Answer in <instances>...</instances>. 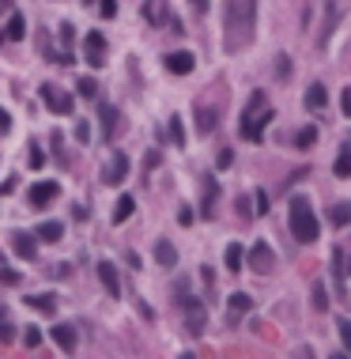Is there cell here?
I'll return each mask as SVG.
<instances>
[{"instance_id": "1", "label": "cell", "mask_w": 351, "mask_h": 359, "mask_svg": "<svg viewBox=\"0 0 351 359\" xmlns=\"http://www.w3.org/2000/svg\"><path fill=\"white\" fill-rule=\"evenodd\" d=\"M272 117H276V110L269 106L264 91H253V95H249V106L242 110V140L261 144L264 140V129L272 125Z\"/></svg>"}, {"instance_id": "2", "label": "cell", "mask_w": 351, "mask_h": 359, "mask_svg": "<svg viewBox=\"0 0 351 359\" xmlns=\"http://www.w3.org/2000/svg\"><path fill=\"white\" fill-rule=\"evenodd\" d=\"M257 0H227V50H238L253 34Z\"/></svg>"}, {"instance_id": "3", "label": "cell", "mask_w": 351, "mask_h": 359, "mask_svg": "<svg viewBox=\"0 0 351 359\" xmlns=\"http://www.w3.org/2000/svg\"><path fill=\"white\" fill-rule=\"evenodd\" d=\"M287 224H291L294 242H302V246H313V242H318L321 227H318V216H313V208H310V197L294 193V197H291V216H287Z\"/></svg>"}, {"instance_id": "4", "label": "cell", "mask_w": 351, "mask_h": 359, "mask_svg": "<svg viewBox=\"0 0 351 359\" xmlns=\"http://www.w3.org/2000/svg\"><path fill=\"white\" fill-rule=\"evenodd\" d=\"M42 103H45V110H50V114H57V117H68L72 110V95L68 91H61L57 84H42Z\"/></svg>"}, {"instance_id": "5", "label": "cell", "mask_w": 351, "mask_h": 359, "mask_svg": "<svg viewBox=\"0 0 351 359\" xmlns=\"http://www.w3.org/2000/svg\"><path fill=\"white\" fill-rule=\"evenodd\" d=\"M178 302L186 307V325H189V333L200 337V333H204V318H208V314H204V302L193 299L189 291H178Z\"/></svg>"}, {"instance_id": "6", "label": "cell", "mask_w": 351, "mask_h": 359, "mask_svg": "<svg viewBox=\"0 0 351 359\" xmlns=\"http://www.w3.org/2000/svg\"><path fill=\"white\" fill-rule=\"evenodd\" d=\"M83 57H87L91 68H103V64H106V38L98 31L83 38Z\"/></svg>"}, {"instance_id": "7", "label": "cell", "mask_w": 351, "mask_h": 359, "mask_svg": "<svg viewBox=\"0 0 351 359\" xmlns=\"http://www.w3.org/2000/svg\"><path fill=\"white\" fill-rule=\"evenodd\" d=\"M272 257H276V254H272V246H269V242H257L253 250H249V269L261 272V276H264V272H272Z\"/></svg>"}, {"instance_id": "8", "label": "cell", "mask_w": 351, "mask_h": 359, "mask_svg": "<svg viewBox=\"0 0 351 359\" xmlns=\"http://www.w3.org/2000/svg\"><path fill=\"white\" fill-rule=\"evenodd\" d=\"M61 193L57 182H38L31 193H27V200H31V208H45V205H53V197Z\"/></svg>"}, {"instance_id": "9", "label": "cell", "mask_w": 351, "mask_h": 359, "mask_svg": "<svg viewBox=\"0 0 351 359\" xmlns=\"http://www.w3.org/2000/svg\"><path fill=\"white\" fill-rule=\"evenodd\" d=\"M12 250L23 257V261H31V257H38V235H27V231H15L12 235Z\"/></svg>"}, {"instance_id": "10", "label": "cell", "mask_w": 351, "mask_h": 359, "mask_svg": "<svg viewBox=\"0 0 351 359\" xmlns=\"http://www.w3.org/2000/svg\"><path fill=\"white\" fill-rule=\"evenodd\" d=\"M166 68L174 72V76H189L193 68H197V57L186 50H178V53H166Z\"/></svg>"}, {"instance_id": "11", "label": "cell", "mask_w": 351, "mask_h": 359, "mask_svg": "<svg viewBox=\"0 0 351 359\" xmlns=\"http://www.w3.org/2000/svg\"><path fill=\"white\" fill-rule=\"evenodd\" d=\"M125 178H128V159H125V155H114L110 167L103 170V182H106V186H121Z\"/></svg>"}, {"instance_id": "12", "label": "cell", "mask_w": 351, "mask_h": 359, "mask_svg": "<svg viewBox=\"0 0 351 359\" xmlns=\"http://www.w3.org/2000/svg\"><path fill=\"white\" fill-rule=\"evenodd\" d=\"M53 344L61 348V352H76V325H53Z\"/></svg>"}, {"instance_id": "13", "label": "cell", "mask_w": 351, "mask_h": 359, "mask_svg": "<svg viewBox=\"0 0 351 359\" xmlns=\"http://www.w3.org/2000/svg\"><path fill=\"white\" fill-rule=\"evenodd\" d=\"M98 117H103V136H106V140H114V136H117V122H121V117H117V106L103 103V106H98Z\"/></svg>"}, {"instance_id": "14", "label": "cell", "mask_w": 351, "mask_h": 359, "mask_svg": "<svg viewBox=\"0 0 351 359\" xmlns=\"http://www.w3.org/2000/svg\"><path fill=\"white\" fill-rule=\"evenodd\" d=\"M98 276H103V284H106V291H110V295H121V276H117V269H114V265H110V261H98Z\"/></svg>"}, {"instance_id": "15", "label": "cell", "mask_w": 351, "mask_h": 359, "mask_svg": "<svg viewBox=\"0 0 351 359\" xmlns=\"http://www.w3.org/2000/svg\"><path fill=\"white\" fill-rule=\"evenodd\" d=\"M249 307H253V299H249L246 291H234V295L227 299V310H230V318H242V314H249Z\"/></svg>"}, {"instance_id": "16", "label": "cell", "mask_w": 351, "mask_h": 359, "mask_svg": "<svg viewBox=\"0 0 351 359\" xmlns=\"http://www.w3.org/2000/svg\"><path fill=\"white\" fill-rule=\"evenodd\" d=\"M155 261H159L163 269H174V265H178V250H174V246L163 238V242L155 246Z\"/></svg>"}, {"instance_id": "17", "label": "cell", "mask_w": 351, "mask_h": 359, "mask_svg": "<svg viewBox=\"0 0 351 359\" xmlns=\"http://www.w3.org/2000/svg\"><path fill=\"white\" fill-rule=\"evenodd\" d=\"M197 122H200V133H211L219 125V110L216 106H197Z\"/></svg>"}, {"instance_id": "18", "label": "cell", "mask_w": 351, "mask_h": 359, "mask_svg": "<svg viewBox=\"0 0 351 359\" xmlns=\"http://www.w3.org/2000/svg\"><path fill=\"white\" fill-rule=\"evenodd\" d=\"M329 224L332 227H348L351 224V205H348V200H340V205L329 208Z\"/></svg>"}, {"instance_id": "19", "label": "cell", "mask_w": 351, "mask_h": 359, "mask_svg": "<svg viewBox=\"0 0 351 359\" xmlns=\"http://www.w3.org/2000/svg\"><path fill=\"white\" fill-rule=\"evenodd\" d=\"M306 106H310V110H325V106H329V91L321 87V84H313V87L306 91Z\"/></svg>"}, {"instance_id": "20", "label": "cell", "mask_w": 351, "mask_h": 359, "mask_svg": "<svg viewBox=\"0 0 351 359\" xmlns=\"http://www.w3.org/2000/svg\"><path fill=\"white\" fill-rule=\"evenodd\" d=\"M61 235H64V227L53 224V219H45V224L38 227V242H61Z\"/></svg>"}, {"instance_id": "21", "label": "cell", "mask_w": 351, "mask_h": 359, "mask_svg": "<svg viewBox=\"0 0 351 359\" xmlns=\"http://www.w3.org/2000/svg\"><path fill=\"white\" fill-rule=\"evenodd\" d=\"M27 307L42 310V314H53V310H57V299L53 295H27Z\"/></svg>"}, {"instance_id": "22", "label": "cell", "mask_w": 351, "mask_h": 359, "mask_svg": "<svg viewBox=\"0 0 351 359\" xmlns=\"http://www.w3.org/2000/svg\"><path fill=\"white\" fill-rule=\"evenodd\" d=\"M23 34H27V23H23V15H12V23H8L4 38H8V42H20Z\"/></svg>"}, {"instance_id": "23", "label": "cell", "mask_w": 351, "mask_h": 359, "mask_svg": "<svg viewBox=\"0 0 351 359\" xmlns=\"http://www.w3.org/2000/svg\"><path fill=\"white\" fill-rule=\"evenodd\" d=\"M216 197H219V186H216L211 178H204V208H200L204 216H211V208H216Z\"/></svg>"}, {"instance_id": "24", "label": "cell", "mask_w": 351, "mask_h": 359, "mask_svg": "<svg viewBox=\"0 0 351 359\" xmlns=\"http://www.w3.org/2000/svg\"><path fill=\"white\" fill-rule=\"evenodd\" d=\"M313 140H318V129H313V125H306V129L294 133V144H299V148H313Z\"/></svg>"}, {"instance_id": "25", "label": "cell", "mask_w": 351, "mask_h": 359, "mask_svg": "<svg viewBox=\"0 0 351 359\" xmlns=\"http://www.w3.org/2000/svg\"><path fill=\"white\" fill-rule=\"evenodd\" d=\"M227 269H230V272L242 269V246H238V242H230V246H227Z\"/></svg>"}, {"instance_id": "26", "label": "cell", "mask_w": 351, "mask_h": 359, "mask_svg": "<svg viewBox=\"0 0 351 359\" xmlns=\"http://www.w3.org/2000/svg\"><path fill=\"white\" fill-rule=\"evenodd\" d=\"M332 170H336V178H351V148L340 152V159H336V167H332Z\"/></svg>"}, {"instance_id": "27", "label": "cell", "mask_w": 351, "mask_h": 359, "mask_svg": "<svg viewBox=\"0 0 351 359\" xmlns=\"http://www.w3.org/2000/svg\"><path fill=\"white\" fill-rule=\"evenodd\" d=\"M133 197H121V200H117V208H114V224H121V219H128V216H133Z\"/></svg>"}, {"instance_id": "28", "label": "cell", "mask_w": 351, "mask_h": 359, "mask_svg": "<svg viewBox=\"0 0 351 359\" xmlns=\"http://www.w3.org/2000/svg\"><path fill=\"white\" fill-rule=\"evenodd\" d=\"M76 91H80L83 98H95V95H98V84H95V80H91V76H80V84H76Z\"/></svg>"}, {"instance_id": "29", "label": "cell", "mask_w": 351, "mask_h": 359, "mask_svg": "<svg viewBox=\"0 0 351 359\" xmlns=\"http://www.w3.org/2000/svg\"><path fill=\"white\" fill-rule=\"evenodd\" d=\"M170 140H174V144H186V125H181L178 114L170 117Z\"/></svg>"}, {"instance_id": "30", "label": "cell", "mask_w": 351, "mask_h": 359, "mask_svg": "<svg viewBox=\"0 0 351 359\" xmlns=\"http://www.w3.org/2000/svg\"><path fill=\"white\" fill-rule=\"evenodd\" d=\"M27 163H31V170H42L45 155H42V148H38V144H31V148H27Z\"/></svg>"}, {"instance_id": "31", "label": "cell", "mask_w": 351, "mask_h": 359, "mask_svg": "<svg viewBox=\"0 0 351 359\" xmlns=\"http://www.w3.org/2000/svg\"><path fill=\"white\" fill-rule=\"evenodd\" d=\"M336 329H340V340H344V348L351 352V321H348V318H336Z\"/></svg>"}, {"instance_id": "32", "label": "cell", "mask_w": 351, "mask_h": 359, "mask_svg": "<svg viewBox=\"0 0 351 359\" xmlns=\"http://www.w3.org/2000/svg\"><path fill=\"white\" fill-rule=\"evenodd\" d=\"M144 20H147V23H163L159 4H155V0H147V4H144Z\"/></svg>"}, {"instance_id": "33", "label": "cell", "mask_w": 351, "mask_h": 359, "mask_svg": "<svg viewBox=\"0 0 351 359\" xmlns=\"http://www.w3.org/2000/svg\"><path fill=\"white\" fill-rule=\"evenodd\" d=\"M253 197H257V200H253V212H257V216H264V212H269V193H264V189H257Z\"/></svg>"}, {"instance_id": "34", "label": "cell", "mask_w": 351, "mask_h": 359, "mask_svg": "<svg viewBox=\"0 0 351 359\" xmlns=\"http://www.w3.org/2000/svg\"><path fill=\"white\" fill-rule=\"evenodd\" d=\"M23 344H27V348H38V344H42V329H34V325H31V329L23 333Z\"/></svg>"}, {"instance_id": "35", "label": "cell", "mask_w": 351, "mask_h": 359, "mask_svg": "<svg viewBox=\"0 0 351 359\" xmlns=\"http://www.w3.org/2000/svg\"><path fill=\"white\" fill-rule=\"evenodd\" d=\"M98 12H103V20H114V15H117V0H98Z\"/></svg>"}, {"instance_id": "36", "label": "cell", "mask_w": 351, "mask_h": 359, "mask_svg": "<svg viewBox=\"0 0 351 359\" xmlns=\"http://www.w3.org/2000/svg\"><path fill=\"white\" fill-rule=\"evenodd\" d=\"M313 307H318V310H329V299H325V288H321V284L313 288Z\"/></svg>"}, {"instance_id": "37", "label": "cell", "mask_w": 351, "mask_h": 359, "mask_svg": "<svg viewBox=\"0 0 351 359\" xmlns=\"http://www.w3.org/2000/svg\"><path fill=\"white\" fill-rule=\"evenodd\" d=\"M219 170H230V163H234V152H230V148H223V152H219Z\"/></svg>"}, {"instance_id": "38", "label": "cell", "mask_w": 351, "mask_h": 359, "mask_svg": "<svg viewBox=\"0 0 351 359\" xmlns=\"http://www.w3.org/2000/svg\"><path fill=\"white\" fill-rule=\"evenodd\" d=\"M159 163H163V155H159V152H147V155H144V167H147V174H151L155 167H159Z\"/></svg>"}, {"instance_id": "39", "label": "cell", "mask_w": 351, "mask_h": 359, "mask_svg": "<svg viewBox=\"0 0 351 359\" xmlns=\"http://www.w3.org/2000/svg\"><path fill=\"white\" fill-rule=\"evenodd\" d=\"M0 284H12V288H15V284H20V272H15V269H0Z\"/></svg>"}, {"instance_id": "40", "label": "cell", "mask_w": 351, "mask_h": 359, "mask_svg": "<svg viewBox=\"0 0 351 359\" xmlns=\"http://www.w3.org/2000/svg\"><path fill=\"white\" fill-rule=\"evenodd\" d=\"M178 224H181V227H189V224H193V208H189V205H181V208H178Z\"/></svg>"}, {"instance_id": "41", "label": "cell", "mask_w": 351, "mask_h": 359, "mask_svg": "<svg viewBox=\"0 0 351 359\" xmlns=\"http://www.w3.org/2000/svg\"><path fill=\"white\" fill-rule=\"evenodd\" d=\"M8 129H12V114H8V110H4V106H0V136H4V133H8Z\"/></svg>"}, {"instance_id": "42", "label": "cell", "mask_w": 351, "mask_h": 359, "mask_svg": "<svg viewBox=\"0 0 351 359\" xmlns=\"http://www.w3.org/2000/svg\"><path fill=\"white\" fill-rule=\"evenodd\" d=\"M12 333H15V329H12V321H0V340H4V344L12 340Z\"/></svg>"}, {"instance_id": "43", "label": "cell", "mask_w": 351, "mask_h": 359, "mask_svg": "<svg viewBox=\"0 0 351 359\" xmlns=\"http://www.w3.org/2000/svg\"><path fill=\"white\" fill-rule=\"evenodd\" d=\"M76 136H80V140H83V144H87V140H91V129H87V122H80V129H76Z\"/></svg>"}, {"instance_id": "44", "label": "cell", "mask_w": 351, "mask_h": 359, "mask_svg": "<svg viewBox=\"0 0 351 359\" xmlns=\"http://www.w3.org/2000/svg\"><path fill=\"white\" fill-rule=\"evenodd\" d=\"M344 114H348V117H351V87H348V91H344Z\"/></svg>"}, {"instance_id": "45", "label": "cell", "mask_w": 351, "mask_h": 359, "mask_svg": "<svg viewBox=\"0 0 351 359\" xmlns=\"http://www.w3.org/2000/svg\"><path fill=\"white\" fill-rule=\"evenodd\" d=\"M193 4H197V8H204V4H208V0H193Z\"/></svg>"}, {"instance_id": "46", "label": "cell", "mask_w": 351, "mask_h": 359, "mask_svg": "<svg viewBox=\"0 0 351 359\" xmlns=\"http://www.w3.org/2000/svg\"><path fill=\"white\" fill-rule=\"evenodd\" d=\"M4 42H8V38H4V31H0V45H4Z\"/></svg>"}, {"instance_id": "47", "label": "cell", "mask_w": 351, "mask_h": 359, "mask_svg": "<svg viewBox=\"0 0 351 359\" xmlns=\"http://www.w3.org/2000/svg\"><path fill=\"white\" fill-rule=\"evenodd\" d=\"M83 4H91V0H83Z\"/></svg>"}, {"instance_id": "48", "label": "cell", "mask_w": 351, "mask_h": 359, "mask_svg": "<svg viewBox=\"0 0 351 359\" xmlns=\"http://www.w3.org/2000/svg\"><path fill=\"white\" fill-rule=\"evenodd\" d=\"M348 269H351V261H348Z\"/></svg>"}]
</instances>
